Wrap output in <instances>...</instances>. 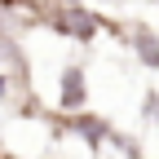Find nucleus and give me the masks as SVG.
Masks as SVG:
<instances>
[{
	"mask_svg": "<svg viewBox=\"0 0 159 159\" xmlns=\"http://www.w3.org/2000/svg\"><path fill=\"white\" fill-rule=\"evenodd\" d=\"M0 111L9 115H44L31 89V62L22 40H0Z\"/></svg>",
	"mask_w": 159,
	"mask_h": 159,
	"instance_id": "nucleus-1",
	"label": "nucleus"
},
{
	"mask_svg": "<svg viewBox=\"0 0 159 159\" xmlns=\"http://www.w3.org/2000/svg\"><path fill=\"white\" fill-rule=\"evenodd\" d=\"M44 31L71 40V44H97L102 35V9H89V5H44Z\"/></svg>",
	"mask_w": 159,
	"mask_h": 159,
	"instance_id": "nucleus-2",
	"label": "nucleus"
},
{
	"mask_svg": "<svg viewBox=\"0 0 159 159\" xmlns=\"http://www.w3.org/2000/svg\"><path fill=\"white\" fill-rule=\"evenodd\" d=\"M57 111L62 115L89 111V71H84L80 57H71L62 66V75H57Z\"/></svg>",
	"mask_w": 159,
	"mask_h": 159,
	"instance_id": "nucleus-3",
	"label": "nucleus"
},
{
	"mask_svg": "<svg viewBox=\"0 0 159 159\" xmlns=\"http://www.w3.org/2000/svg\"><path fill=\"white\" fill-rule=\"evenodd\" d=\"M142 119L150 128H159V89H146L142 93Z\"/></svg>",
	"mask_w": 159,
	"mask_h": 159,
	"instance_id": "nucleus-4",
	"label": "nucleus"
},
{
	"mask_svg": "<svg viewBox=\"0 0 159 159\" xmlns=\"http://www.w3.org/2000/svg\"><path fill=\"white\" fill-rule=\"evenodd\" d=\"M53 5H84V0H53Z\"/></svg>",
	"mask_w": 159,
	"mask_h": 159,
	"instance_id": "nucleus-5",
	"label": "nucleus"
},
{
	"mask_svg": "<svg viewBox=\"0 0 159 159\" xmlns=\"http://www.w3.org/2000/svg\"><path fill=\"white\" fill-rule=\"evenodd\" d=\"M5 155H9V150H5ZM5 155H0V159H5Z\"/></svg>",
	"mask_w": 159,
	"mask_h": 159,
	"instance_id": "nucleus-6",
	"label": "nucleus"
}]
</instances>
